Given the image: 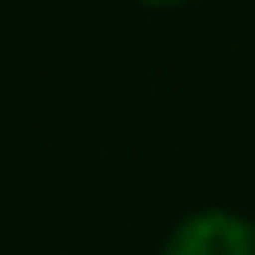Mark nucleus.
Masks as SVG:
<instances>
[{"label":"nucleus","mask_w":255,"mask_h":255,"mask_svg":"<svg viewBox=\"0 0 255 255\" xmlns=\"http://www.w3.org/2000/svg\"><path fill=\"white\" fill-rule=\"evenodd\" d=\"M161 255H255V222L232 208H199L175 222Z\"/></svg>","instance_id":"1"},{"label":"nucleus","mask_w":255,"mask_h":255,"mask_svg":"<svg viewBox=\"0 0 255 255\" xmlns=\"http://www.w3.org/2000/svg\"><path fill=\"white\" fill-rule=\"evenodd\" d=\"M142 5H156V9H170V5H189V0H142Z\"/></svg>","instance_id":"2"}]
</instances>
